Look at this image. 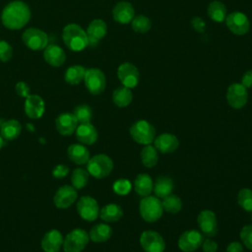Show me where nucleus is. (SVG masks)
I'll use <instances>...</instances> for the list:
<instances>
[{
  "mask_svg": "<svg viewBox=\"0 0 252 252\" xmlns=\"http://www.w3.org/2000/svg\"><path fill=\"white\" fill-rule=\"evenodd\" d=\"M201 231L208 237H213L218 233V220L216 214L211 210H203L197 218Z\"/></svg>",
  "mask_w": 252,
  "mask_h": 252,
  "instance_id": "nucleus-15",
  "label": "nucleus"
},
{
  "mask_svg": "<svg viewBox=\"0 0 252 252\" xmlns=\"http://www.w3.org/2000/svg\"><path fill=\"white\" fill-rule=\"evenodd\" d=\"M99 210L96 200L91 196H82L77 202V212L87 221L95 220L99 215Z\"/></svg>",
  "mask_w": 252,
  "mask_h": 252,
  "instance_id": "nucleus-10",
  "label": "nucleus"
},
{
  "mask_svg": "<svg viewBox=\"0 0 252 252\" xmlns=\"http://www.w3.org/2000/svg\"><path fill=\"white\" fill-rule=\"evenodd\" d=\"M202 249L204 252H216L218 249V243L213 239H204L202 242Z\"/></svg>",
  "mask_w": 252,
  "mask_h": 252,
  "instance_id": "nucleus-46",
  "label": "nucleus"
},
{
  "mask_svg": "<svg viewBox=\"0 0 252 252\" xmlns=\"http://www.w3.org/2000/svg\"><path fill=\"white\" fill-rule=\"evenodd\" d=\"M241 84L246 88V89H251L252 88V69L246 71L242 78H241Z\"/></svg>",
  "mask_w": 252,
  "mask_h": 252,
  "instance_id": "nucleus-47",
  "label": "nucleus"
},
{
  "mask_svg": "<svg viewBox=\"0 0 252 252\" xmlns=\"http://www.w3.org/2000/svg\"><path fill=\"white\" fill-rule=\"evenodd\" d=\"M63 239L58 229H51L44 233L40 245L44 252H58L63 245Z\"/></svg>",
  "mask_w": 252,
  "mask_h": 252,
  "instance_id": "nucleus-21",
  "label": "nucleus"
},
{
  "mask_svg": "<svg viewBox=\"0 0 252 252\" xmlns=\"http://www.w3.org/2000/svg\"><path fill=\"white\" fill-rule=\"evenodd\" d=\"M113 169L112 159L104 155L98 154L90 158L87 162V170L93 177L96 179H102L108 176Z\"/></svg>",
  "mask_w": 252,
  "mask_h": 252,
  "instance_id": "nucleus-4",
  "label": "nucleus"
},
{
  "mask_svg": "<svg viewBox=\"0 0 252 252\" xmlns=\"http://www.w3.org/2000/svg\"><path fill=\"white\" fill-rule=\"evenodd\" d=\"M132 139L141 145L152 144L156 138L155 127L147 120H138L129 129Z\"/></svg>",
  "mask_w": 252,
  "mask_h": 252,
  "instance_id": "nucleus-5",
  "label": "nucleus"
},
{
  "mask_svg": "<svg viewBox=\"0 0 252 252\" xmlns=\"http://www.w3.org/2000/svg\"><path fill=\"white\" fill-rule=\"evenodd\" d=\"M78 124L76 117L70 112L61 113L55 119L56 131L62 136L72 135L76 131Z\"/></svg>",
  "mask_w": 252,
  "mask_h": 252,
  "instance_id": "nucleus-18",
  "label": "nucleus"
},
{
  "mask_svg": "<svg viewBox=\"0 0 252 252\" xmlns=\"http://www.w3.org/2000/svg\"><path fill=\"white\" fill-rule=\"evenodd\" d=\"M237 203L244 211L252 213V190L249 188L239 190L237 194Z\"/></svg>",
  "mask_w": 252,
  "mask_h": 252,
  "instance_id": "nucleus-39",
  "label": "nucleus"
},
{
  "mask_svg": "<svg viewBox=\"0 0 252 252\" xmlns=\"http://www.w3.org/2000/svg\"><path fill=\"white\" fill-rule=\"evenodd\" d=\"M15 90H16V93L21 96V97H28L31 94V89L30 87L28 86L27 83L25 82H18L15 86Z\"/></svg>",
  "mask_w": 252,
  "mask_h": 252,
  "instance_id": "nucleus-43",
  "label": "nucleus"
},
{
  "mask_svg": "<svg viewBox=\"0 0 252 252\" xmlns=\"http://www.w3.org/2000/svg\"><path fill=\"white\" fill-rule=\"evenodd\" d=\"M154 147L158 152L165 155L171 154L179 147V141L177 137L170 133H162L155 138Z\"/></svg>",
  "mask_w": 252,
  "mask_h": 252,
  "instance_id": "nucleus-19",
  "label": "nucleus"
},
{
  "mask_svg": "<svg viewBox=\"0 0 252 252\" xmlns=\"http://www.w3.org/2000/svg\"><path fill=\"white\" fill-rule=\"evenodd\" d=\"M86 70L87 69H85L81 65H73V66L69 67L66 70L65 75H64V79H65L66 83H68L70 85H78L79 83L84 81Z\"/></svg>",
  "mask_w": 252,
  "mask_h": 252,
  "instance_id": "nucleus-34",
  "label": "nucleus"
},
{
  "mask_svg": "<svg viewBox=\"0 0 252 252\" xmlns=\"http://www.w3.org/2000/svg\"><path fill=\"white\" fill-rule=\"evenodd\" d=\"M77 189L72 185H63L55 192L53 203L58 209H67L77 200Z\"/></svg>",
  "mask_w": 252,
  "mask_h": 252,
  "instance_id": "nucleus-16",
  "label": "nucleus"
},
{
  "mask_svg": "<svg viewBox=\"0 0 252 252\" xmlns=\"http://www.w3.org/2000/svg\"><path fill=\"white\" fill-rule=\"evenodd\" d=\"M226 252H243V246L238 241L230 242L226 247Z\"/></svg>",
  "mask_w": 252,
  "mask_h": 252,
  "instance_id": "nucleus-48",
  "label": "nucleus"
},
{
  "mask_svg": "<svg viewBox=\"0 0 252 252\" xmlns=\"http://www.w3.org/2000/svg\"><path fill=\"white\" fill-rule=\"evenodd\" d=\"M0 125H1V120H0Z\"/></svg>",
  "mask_w": 252,
  "mask_h": 252,
  "instance_id": "nucleus-50",
  "label": "nucleus"
},
{
  "mask_svg": "<svg viewBox=\"0 0 252 252\" xmlns=\"http://www.w3.org/2000/svg\"><path fill=\"white\" fill-rule=\"evenodd\" d=\"M140 244L145 252H163L165 242L163 237L156 230H145L140 236Z\"/></svg>",
  "mask_w": 252,
  "mask_h": 252,
  "instance_id": "nucleus-9",
  "label": "nucleus"
},
{
  "mask_svg": "<svg viewBox=\"0 0 252 252\" xmlns=\"http://www.w3.org/2000/svg\"><path fill=\"white\" fill-rule=\"evenodd\" d=\"M112 189L113 191L117 194V195H120V196H125L127 195L131 189H132V184L131 182L126 179V178H120V179H117L113 185H112Z\"/></svg>",
  "mask_w": 252,
  "mask_h": 252,
  "instance_id": "nucleus-40",
  "label": "nucleus"
},
{
  "mask_svg": "<svg viewBox=\"0 0 252 252\" xmlns=\"http://www.w3.org/2000/svg\"><path fill=\"white\" fill-rule=\"evenodd\" d=\"M135 17V10L133 5L127 1H120L112 9V18L115 22L121 25L131 23Z\"/></svg>",
  "mask_w": 252,
  "mask_h": 252,
  "instance_id": "nucleus-17",
  "label": "nucleus"
},
{
  "mask_svg": "<svg viewBox=\"0 0 252 252\" xmlns=\"http://www.w3.org/2000/svg\"><path fill=\"white\" fill-rule=\"evenodd\" d=\"M163 211L170 213V214H177L182 209V201L181 199L174 194H169L162 198L161 201Z\"/></svg>",
  "mask_w": 252,
  "mask_h": 252,
  "instance_id": "nucleus-35",
  "label": "nucleus"
},
{
  "mask_svg": "<svg viewBox=\"0 0 252 252\" xmlns=\"http://www.w3.org/2000/svg\"><path fill=\"white\" fill-rule=\"evenodd\" d=\"M43 58L47 64L53 67H60L65 63L66 55L59 45L49 44L44 48Z\"/></svg>",
  "mask_w": 252,
  "mask_h": 252,
  "instance_id": "nucleus-24",
  "label": "nucleus"
},
{
  "mask_svg": "<svg viewBox=\"0 0 252 252\" xmlns=\"http://www.w3.org/2000/svg\"><path fill=\"white\" fill-rule=\"evenodd\" d=\"M239 237L245 247L252 250V224H245L239 232Z\"/></svg>",
  "mask_w": 252,
  "mask_h": 252,
  "instance_id": "nucleus-41",
  "label": "nucleus"
},
{
  "mask_svg": "<svg viewBox=\"0 0 252 252\" xmlns=\"http://www.w3.org/2000/svg\"><path fill=\"white\" fill-rule=\"evenodd\" d=\"M117 77L122 86L129 89L137 87L140 80L138 68L129 62H124L119 65L117 69Z\"/></svg>",
  "mask_w": 252,
  "mask_h": 252,
  "instance_id": "nucleus-11",
  "label": "nucleus"
},
{
  "mask_svg": "<svg viewBox=\"0 0 252 252\" xmlns=\"http://www.w3.org/2000/svg\"><path fill=\"white\" fill-rule=\"evenodd\" d=\"M68 158L76 164H86L90 159V152L83 144H72L67 149Z\"/></svg>",
  "mask_w": 252,
  "mask_h": 252,
  "instance_id": "nucleus-25",
  "label": "nucleus"
},
{
  "mask_svg": "<svg viewBox=\"0 0 252 252\" xmlns=\"http://www.w3.org/2000/svg\"><path fill=\"white\" fill-rule=\"evenodd\" d=\"M73 114L76 117L79 124L90 123L93 117L92 108L87 104H81L76 106L73 111Z\"/></svg>",
  "mask_w": 252,
  "mask_h": 252,
  "instance_id": "nucleus-38",
  "label": "nucleus"
},
{
  "mask_svg": "<svg viewBox=\"0 0 252 252\" xmlns=\"http://www.w3.org/2000/svg\"><path fill=\"white\" fill-rule=\"evenodd\" d=\"M22 39L25 45L32 50H41L47 46V34L36 28H30L22 34Z\"/></svg>",
  "mask_w": 252,
  "mask_h": 252,
  "instance_id": "nucleus-8",
  "label": "nucleus"
},
{
  "mask_svg": "<svg viewBox=\"0 0 252 252\" xmlns=\"http://www.w3.org/2000/svg\"><path fill=\"white\" fill-rule=\"evenodd\" d=\"M69 167L65 164H57L56 166H54V168L52 169V175L55 178H63L65 176L68 175L69 173Z\"/></svg>",
  "mask_w": 252,
  "mask_h": 252,
  "instance_id": "nucleus-44",
  "label": "nucleus"
},
{
  "mask_svg": "<svg viewBox=\"0 0 252 252\" xmlns=\"http://www.w3.org/2000/svg\"><path fill=\"white\" fill-rule=\"evenodd\" d=\"M99 217L106 222H114L123 217V210L117 204H107L99 210Z\"/></svg>",
  "mask_w": 252,
  "mask_h": 252,
  "instance_id": "nucleus-29",
  "label": "nucleus"
},
{
  "mask_svg": "<svg viewBox=\"0 0 252 252\" xmlns=\"http://www.w3.org/2000/svg\"><path fill=\"white\" fill-rule=\"evenodd\" d=\"M89 233L82 228L71 230L63 239L64 252H82L89 243Z\"/></svg>",
  "mask_w": 252,
  "mask_h": 252,
  "instance_id": "nucleus-6",
  "label": "nucleus"
},
{
  "mask_svg": "<svg viewBox=\"0 0 252 252\" xmlns=\"http://www.w3.org/2000/svg\"><path fill=\"white\" fill-rule=\"evenodd\" d=\"M173 181L168 176H159L154 183V193L158 198H164L172 193Z\"/></svg>",
  "mask_w": 252,
  "mask_h": 252,
  "instance_id": "nucleus-30",
  "label": "nucleus"
},
{
  "mask_svg": "<svg viewBox=\"0 0 252 252\" xmlns=\"http://www.w3.org/2000/svg\"><path fill=\"white\" fill-rule=\"evenodd\" d=\"M31 19L29 6L21 0H15L7 4L1 13V21L9 30L24 28Z\"/></svg>",
  "mask_w": 252,
  "mask_h": 252,
  "instance_id": "nucleus-1",
  "label": "nucleus"
},
{
  "mask_svg": "<svg viewBox=\"0 0 252 252\" xmlns=\"http://www.w3.org/2000/svg\"><path fill=\"white\" fill-rule=\"evenodd\" d=\"M139 211L142 219L148 222H155L159 220L163 213V208L159 198L156 196H146L140 201Z\"/></svg>",
  "mask_w": 252,
  "mask_h": 252,
  "instance_id": "nucleus-3",
  "label": "nucleus"
},
{
  "mask_svg": "<svg viewBox=\"0 0 252 252\" xmlns=\"http://www.w3.org/2000/svg\"><path fill=\"white\" fill-rule=\"evenodd\" d=\"M84 82L87 90L94 95L101 94L106 85V80L103 72L97 68L87 69L84 77Z\"/></svg>",
  "mask_w": 252,
  "mask_h": 252,
  "instance_id": "nucleus-7",
  "label": "nucleus"
},
{
  "mask_svg": "<svg viewBox=\"0 0 252 252\" xmlns=\"http://www.w3.org/2000/svg\"><path fill=\"white\" fill-rule=\"evenodd\" d=\"M133 94L131 89L121 86L116 88L112 93V100L118 107H126L132 102Z\"/></svg>",
  "mask_w": 252,
  "mask_h": 252,
  "instance_id": "nucleus-31",
  "label": "nucleus"
},
{
  "mask_svg": "<svg viewBox=\"0 0 252 252\" xmlns=\"http://www.w3.org/2000/svg\"><path fill=\"white\" fill-rule=\"evenodd\" d=\"M131 26L134 32L138 33H146L152 28L151 20L145 15H138L131 21Z\"/></svg>",
  "mask_w": 252,
  "mask_h": 252,
  "instance_id": "nucleus-37",
  "label": "nucleus"
},
{
  "mask_svg": "<svg viewBox=\"0 0 252 252\" xmlns=\"http://www.w3.org/2000/svg\"><path fill=\"white\" fill-rule=\"evenodd\" d=\"M203 240L204 236L199 230L189 229L179 236L177 244L183 252H194L202 245Z\"/></svg>",
  "mask_w": 252,
  "mask_h": 252,
  "instance_id": "nucleus-14",
  "label": "nucleus"
},
{
  "mask_svg": "<svg viewBox=\"0 0 252 252\" xmlns=\"http://www.w3.org/2000/svg\"><path fill=\"white\" fill-rule=\"evenodd\" d=\"M226 100L232 108H242L248 101L247 89L241 83L231 84L226 92Z\"/></svg>",
  "mask_w": 252,
  "mask_h": 252,
  "instance_id": "nucleus-12",
  "label": "nucleus"
},
{
  "mask_svg": "<svg viewBox=\"0 0 252 252\" xmlns=\"http://www.w3.org/2000/svg\"><path fill=\"white\" fill-rule=\"evenodd\" d=\"M24 109L29 118L38 119L44 113L45 104L39 95L30 94L28 97H26Z\"/></svg>",
  "mask_w": 252,
  "mask_h": 252,
  "instance_id": "nucleus-20",
  "label": "nucleus"
},
{
  "mask_svg": "<svg viewBox=\"0 0 252 252\" xmlns=\"http://www.w3.org/2000/svg\"><path fill=\"white\" fill-rule=\"evenodd\" d=\"M62 38L65 45L73 51H82L89 45V38L86 31L77 24H68L62 32Z\"/></svg>",
  "mask_w": 252,
  "mask_h": 252,
  "instance_id": "nucleus-2",
  "label": "nucleus"
},
{
  "mask_svg": "<svg viewBox=\"0 0 252 252\" xmlns=\"http://www.w3.org/2000/svg\"><path fill=\"white\" fill-rule=\"evenodd\" d=\"M22 131V125L16 119L6 120L0 125V135L4 140L13 141L17 139Z\"/></svg>",
  "mask_w": 252,
  "mask_h": 252,
  "instance_id": "nucleus-26",
  "label": "nucleus"
},
{
  "mask_svg": "<svg viewBox=\"0 0 252 252\" xmlns=\"http://www.w3.org/2000/svg\"><path fill=\"white\" fill-rule=\"evenodd\" d=\"M86 32L89 38V44H96L106 34L107 26L104 21L94 19L89 24Z\"/></svg>",
  "mask_w": 252,
  "mask_h": 252,
  "instance_id": "nucleus-23",
  "label": "nucleus"
},
{
  "mask_svg": "<svg viewBox=\"0 0 252 252\" xmlns=\"http://www.w3.org/2000/svg\"><path fill=\"white\" fill-rule=\"evenodd\" d=\"M141 161L146 167H154L158 161V154L157 149L152 145H145L140 153Z\"/></svg>",
  "mask_w": 252,
  "mask_h": 252,
  "instance_id": "nucleus-33",
  "label": "nucleus"
},
{
  "mask_svg": "<svg viewBox=\"0 0 252 252\" xmlns=\"http://www.w3.org/2000/svg\"><path fill=\"white\" fill-rule=\"evenodd\" d=\"M3 144H4V139H3L2 136L0 135V150H1L2 147H3Z\"/></svg>",
  "mask_w": 252,
  "mask_h": 252,
  "instance_id": "nucleus-49",
  "label": "nucleus"
},
{
  "mask_svg": "<svg viewBox=\"0 0 252 252\" xmlns=\"http://www.w3.org/2000/svg\"><path fill=\"white\" fill-rule=\"evenodd\" d=\"M134 189L141 197L151 195L154 189V181L148 173H140L136 176L134 181Z\"/></svg>",
  "mask_w": 252,
  "mask_h": 252,
  "instance_id": "nucleus-27",
  "label": "nucleus"
},
{
  "mask_svg": "<svg viewBox=\"0 0 252 252\" xmlns=\"http://www.w3.org/2000/svg\"><path fill=\"white\" fill-rule=\"evenodd\" d=\"M13 48L5 40H0V61L7 62L12 58Z\"/></svg>",
  "mask_w": 252,
  "mask_h": 252,
  "instance_id": "nucleus-42",
  "label": "nucleus"
},
{
  "mask_svg": "<svg viewBox=\"0 0 252 252\" xmlns=\"http://www.w3.org/2000/svg\"><path fill=\"white\" fill-rule=\"evenodd\" d=\"M75 133H76L77 140L81 144L88 145V146L94 144L98 137L95 127L91 122L78 124Z\"/></svg>",
  "mask_w": 252,
  "mask_h": 252,
  "instance_id": "nucleus-22",
  "label": "nucleus"
},
{
  "mask_svg": "<svg viewBox=\"0 0 252 252\" xmlns=\"http://www.w3.org/2000/svg\"><path fill=\"white\" fill-rule=\"evenodd\" d=\"M207 14L209 18L217 23H221L226 18V7L225 5L218 0L212 1L207 8Z\"/></svg>",
  "mask_w": 252,
  "mask_h": 252,
  "instance_id": "nucleus-32",
  "label": "nucleus"
},
{
  "mask_svg": "<svg viewBox=\"0 0 252 252\" xmlns=\"http://www.w3.org/2000/svg\"><path fill=\"white\" fill-rule=\"evenodd\" d=\"M191 26L198 32H204L205 30H206V23H205V21L202 18L198 17V16H195V17L192 18Z\"/></svg>",
  "mask_w": 252,
  "mask_h": 252,
  "instance_id": "nucleus-45",
  "label": "nucleus"
},
{
  "mask_svg": "<svg viewBox=\"0 0 252 252\" xmlns=\"http://www.w3.org/2000/svg\"><path fill=\"white\" fill-rule=\"evenodd\" d=\"M90 173L84 168H75L71 173V183L75 189L84 188L89 182Z\"/></svg>",
  "mask_w": 252,
  "mask_h": 252,
  "instance_id": "nucleus-36",
  "label": "nucleus"
},
{
  "mask_svg": "<svg viewBox=\"0 0 252 252\" xmlns=\"http://www.w3.org/2000/svg\"><path fill=\"white\" fill-rule=\"evenodd\" d=\"M112 235V228L106 223H96L94 224L90 232L89 237L93 242L101 243L107 241Z\"/></svg>",
  "mask_w": 252,
  "mask_h": 252,
  "instance_id": "nucleus-28",
  "label": "nucleus"
},
{
  "mask_svg": "<svg viewBox=\"0 0 252 252\" xmlns=\"http://www.w3.org/2000/svg\"><path fill=\"white\" fill-rule=\"evenodd\" d=\"M224 21L228 30L236 35L247 33L250 29L249 19L242 12H232L226 16Z\"/></svg>",
  "mask_w": 252,
  "mask_h": 252,
  "instance_id": "nucleus-13",
  "label": "nucleus"
}]
</instances>
